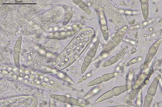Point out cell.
<instances>
[{
	"mask_svg": "<svg viewBox=\"0 0 162 107\" xmlns=\"http://www.w3.org/2000/svg\"><path fill=\"white\" fill-rule=\"evenodd\" d=\"M113 96H114V95L112 93V91L109 90L107 91L106 92L104 93L103 94L100 96L98 98H97L95 101V103L96 104L101 103V102H104L106 100L111 98L113 97Z\"/></svg>",
	"mask_w": 162,
	"mask_h": 107,
	"instance_id": "obj_6",
	"label": "cell"
},
{
	"mask_svg": "<svg viewBox=\"0 0 162 107\" xmlns=\"http://www.w3.org/2000/svg\"><path fill=\"white\" fill-rule=\"evenodd\" d=\"M3 73H5V74H7L8 73V71H3Z\"/></svg>",
	"mask_w": 162,
	"mask_h": 107,
	"instance_id": "obj_24",
	"label": "cell"
},
{
	"mask_svg": "<svg viewBox=\"0 0 162 107\" xmlns=\"http://www.w3.org/2000/svg\"><path fill=\"white\" fill-rule=\"evenodd\" d=\"M154 56L150 54H148L146 57L145 60L144 62L143 69V70H146L148 67L149 65L151 62Z\"/></svg>",
	"mask_w": 162,
	"mask_h": 107,
	"instance_id": "obj_12",
	"label": "cell"
},
{
	"mask_svg": "<svg viewBox=\"0 0 162 107\" xmlns=\"http://www.w3.org/2000/svg\"><path fill=\"white\" fill-rule=\"evenodd\" d=\"M101 30L104 39L107 41L109 37V33H108V29L107 25H102L101 27Z\"/></svg>",
	"mask_w": 162,
	"mask_h": 107,
	"instance_id": "obj_15",
	"label": "cell"
},
{
	"mask_svg": "<svg viewBox=\"0 0 162 107\" xmlns=\"http://www.w3.org/2000/svg\"><path fill=\"white\" fill-rule=\"evenodd\" d=\"M67 104L71 105H73V106H77L81 107H86V105L82 102L79 100L77 99L74 98L72 97H68Z\"/></svg>",
	"mask_w": 162,
	"mask_h": 107,
	"instance_id": "obj_8",
	"label": "cell"
},
{
	"mask_svg": "<svg viewBox=\"0 0 162 107\" xmlns=\"http://www.w3.org/2000/svg\"><path fill=\"white\" fill-rule=\"evenodd\" d=\"M30 78L31 79L33 78H34V75H31L30 76Z\"/></svg>",
	"mask_w": 162,
	"mask_h": 107,
	"instance_id": "obj_27",
	"label": "cell"
},
{
	"mask_svg": "<svg viewBox=\"0 0 162 107\" xmlns=\"http://www.w3.org/2000/svg\"><path fill=\"white\" fill-rule=\"evenodd\" d=\"M140 2L141 3V9L143 16L145 20L146 21L148 18L149 8L148 3V1L141 0L140 1Z\"/></svg>",
	"mask_w": 162,
	"mask_h": 107,
	"instance_id": "obj_5",
	"label": "cell"
},
{
	"mask_svg": "<svg viewBox=\"0 0 162 107\" xmlns=\"http://www.w3.org/2000/svg\"><path fill=\"white\" fill-rule=\"evenodd\" d=\"M16 69V68H14V71H17V69Z\"/></svg>",
	"mask_w": 162,
	"mask_h": 107,
	"instance_id": "obj_38",
	"label": "cell"
},
{
	"mask_svg": "<svg viewBox=\"0 0 162 107\" xmlns=\"http://www.w3.org/2000/svg\"><path fill=\"white\" fill-rule=\"evenodd\" d=\"M53 64H54V65H56V63L55 62H54L53 63Z\"/></svg>",
	"mask_w": 162,
	"mask_h": 107,
	"instance_id": "obj_37",
	"label": "cell"
},
{
	"mask_svg": "<svg viewBox=\"0 0 162 107\" xmlns=\"http://www.w3.org/2000/svg\"><path fill=\"white\" fill-rule=\"evenodd\" d=\"M58 75L60 77V78H63L64 76L63 74L62 73H58Z\"/></svg>",
	"mask_w": 162,
	"mask_h": 107,
	"instance_id": "obj_23",
	"label": "cell"
},
{
	"mask_svg": "<svg viewBox=\"0 0 162 107\" xmlns=\"http://www.w3.org/2000/svg\"><path fill=\"white\" fill-rule=\"evenodd\" d=\"M79 5V6H80V8L81 9H82L83 10L85 11L86 12L88 13V14H91L92 12H91V10H90L89 7H88V6L85 3L82 1L81 2V3Z\"/></svg>",
	"mask_w": 162,
	"mask_h": 107,
	"instance_id": "obj_19",
	"label": "cell"
},
{
	"mask_svg": "<svg viewBox=\"0 0 162 107\" xmlns=\"http://www.w3.org/2000/svg\"><path fill=\"white\" fill-rule=\"evenodd\" d=\"M61 64H64V62H62V63H61Z\"/></svg>",
	"mask_w": 162,
	"mask_h": 107,
	"instance_id": "obj_41",
	"label": "cell"
},
{
	"mask_svg": "<svg viewBox=\"0 0 162 107\" xmlns=\"http://www.w3.org/2000/svg\"><path fill=\"white\" fill-rule=\"evenodd\" d=\"M86 76H84L82 78L84 80H86Z\"/></svg>",
	"mask_w": 162,
	"mask_h": 107,
	"instance_id": "obj_29",
	"label": "cell"
},
{
	"mask_svg": "<svg viewBox=\"0 0 162 107\" xmlns=\"http://www.w3.org/2000/svg\"><path fill=\"white\" fill-rule=\"evenodd\" d=\"M20 76H22V74H20Z\"/></svg>",
	"mask_w": 162,
	"mask_h": 107,
	"instance_id": "obj_42",
	"label": "cell"
},
{
	"mask_svg": "<svg viewBox=\"0 0 162 107\" xmlns=\"http://www.w3.org/2000/svg\"><path fill=\"white\" fill-rule=\"evenodd\" d=\"M82 79H80V82H82Z\"/></svg>",
	"mask_w": 162,
	"mask_h": 107,
	"instance_id": "obj_36",
	"label": "cell"
},
{
	"mask_svg": "<svg viewBox=\"0 0 162 107\" xmlns=\"http://www.w3.org/2000/svg\"><path fill=\"white\" fill-rule=\"evenodd\" d=\"M14 61L15 63V65L16 67L18 69L20 68V62H19V60H20V55L18 54H14Z\"/></svg>",
	"mask_w": 162,
	"mask_h": 107,
	"instance_id": "obj_20",
	"label": "cell"
},
{
	"mask_svg": "<svg viewBox=\"0 0 162 107\" xmlns=\"http://www.w3.org/2000/svg\"><path fill=\"white\" fill-rule=\"evenodd\" d=\"M140 88L137 89H132L129 96V100L130 101H132L135 99L136 97L137 96L139 92Z\"/></svg>",
	"mask_w": 162,
	"mask_h": 107,
	"instance_id": "obj_17",
	"label": "cell"
},
{
	"mask_svg": "<svg viewBox=\"0 0 162 107\" xmlns=\"http://www.w3.org/2000/svg\"><path fill=\"white\" fill-rule=\"evenodd\" d=\"M50 83H52V84L54 83V82H53L52 81H51Z\"/></svg>",
	"mask_w": 162,
	"mask_h": 107,
	"instance_id": "obj_34",
	"label": "cell"
},
{
	"mask_svg": "<svg viewBox=\"0 0 162 107\" xmlns=\"http://www.w3.org/2000/svg\"><path fill=\"white\" fill-rule=\"evenodd\" d=\"M68 60H69V58H66V59H65V61H68Z\"/></svg>",
	"mask_w": 162,
	"mask_h": 107,
	"instance_id": "obj_30",
	"label": "cell"
},
{
	"mask_svg": "<svg viewBox=\"0 0 162 107\" xmlns=\"http://www.w3.org/2000/svg\"><path fill=\"white\" fill-rule=\"evenodd\" d=\"M128 49V46L124 47L121 50H119L114 56H112L111 58H109L108 60H107V61H105L104 63L102 64L101 67H107L111 66V65L116 63L125 54L126 51H127Z\"/></svg>",
	"mask_w": 162,
	"mask_h": 107,
	"instance_id": "obj_1",
	"label": "cell"
},
{
	"mask_svg": "<svg viewBox=\"0 0 162 107\" xmlns=\"http://www.w3.org/2000/svg\"><path fill=\"white\" fill-rule=\"evenodd\" d=\"M44 80L46 81H48L49 80L47 78H45Z\"/></svg>",
	"mask_w": 162,
	"mask_h": 107,
	"instance_id": "obj_28",
	"label": "cell"
},
{
	"mask_svg": "<svg viewBox=\"0 0 162 107\" xmlns=\"http://www.w3.org/2000/svg\"><path fill=\"white\" fill-rule=\"evenodd\" d=\"M63 57H66V55L65 54H63Z\"/></svg>",
	"mask_w": 162,
	"mask_h": 107,
	"instance_id": "obj_32",
	"label": "cell"
},
{
	"mask_svg": "<svg viewBox=\"0 0 162 107\" xmlns=\"http://www.w3.org/2000/svg\"><path fill=\"white\" fill-rule=\"evenodd\" d=\"M71 48H73V46H71Z\"/></svg>",
	"mask_w": 162,
	"mask_h": 107,
	"instance_id": "obj_40",
	"label": "cell"
},
{
	"mask_svg": "<svg viewBox=\"0 0 162 107\" xmlns=\"http://www.w3.org/2000/svg\"><path fill=\"white\" fill-rule=\"evenodd\" d=\"M69 54V53L68 52H67V54Z\"/></svg>",
	"mask_w": 162,
	"mask_h": 107,
	"instance_id": "obj_43",
	"label": "cell"
},
{
	"mask_svg": "<svg viewBox=\"0 0 162 107\" xmlns=\"http://www.w3.org/2000/svg\"><path fill=\"white\" fill-rule=\"evenodd\" d=\"M21 41H22V37H19L18 41L16 42V45L14 47V52L15 53H20L21 49Z\"/></svg>",
	"mask_w": 162,
	"mask_h": 107,
	"instance_id": "obj_18",
	"label": "cell"
},
{
	"mask_svg": "<svg viewBox=\"0 0 162 107\" xmlns=\"http://www.w3.org/2000/svg\"><path fill=\"white\" fill-rule=\"evenodd\" d=\"M126 105H119V106H114V107H126Z\"/></svg>",
	"mask_w": 162,
	"mask_h": 107,
	"instance_id": "obj_22",
	"label": "cell"
},
{
	"mask_svg": "<svg viewBox=\"0 0 162 107\" xmlns=\"http://www.w3.org/2000/svg\"><path fill=\"white\" fill-rule=\"evenodd\" d=\"M36 84H40V81H36Z\"/></svg>",
	"mask_w": 162,
	"mask_h": 107,
	"instance_id": "obj_26",
	"label": "cell"
},
{
	"mask_svg": "<svg viewBox=\"0 0 162 107\" xmlns=\"http://www.w3.org/2000/svg\"><path fill=\"white\" fill-rule=\"evenodd\" d=\"M103 82V79L101 76L93 80L92 81L90 82L87 84V86L90 87L93 86L97 85L100 84Z\"/></svg>",
	"mask_w": 162,
	"mask_h": 107,
	"instance_id": "obj_14",
	"label": "cell"
},
{
	"mask_svg": "<svg viewBox=\"0 0 162 107\" xmlns=\"http://www.w3.org/2000/svg\"><path fill=\"white\" fill-rule=\"evenodd\" d=\"M46 85V83L45 82H43L42 83V85L43 86H45Z\"/></svg>",
	"mask_w": 162,
	"mask_h": 107,
	"instance_id": "obj_25",
	"label": "cell"
},
{
	"mask_svg": "<svg viewBox=\"0 0 162 107\" xmlns=\"http://www.w3.org/2000/svg\"><path fill=\"white\" fill-rule=\"evenodd\" d=\"M89 64H90L89 63L84 61L82 65V67H81V72L82 74H84V73L85 71H86L87 68H88Z\"/></svg>",
	"mask_w": 162,
	"mask_h": 107,
	"instance_id": "obj_21",
	"label": "cell"
},
{
	"mask_svg": "<svg viewBox=\"0 0 162 107\" xmlns=\"http://www.w3.org/2000/svg\"><path fill=\"white\" fill-rule=\"evenodd\" d=\"M28 77H28V75H26V76H25V78H28Z\"/></svg>",
	"mask_w": 162,
	"mask_h": 107,
	"instance_id": "obj_31",
	"label": "cell"
},
{
	"mask_svg": "<svg viewBox=\"0 0 162 107\" xmlns=\"http://www.w3.org/2000/svg\"><path fill=\"white\" fill-rule=\"evenodd\" d=\"M162 41V38H160L155 41V43H154V44L150 47L148 50V53L153 56H155L157 52L158 49Z\"/></svg>",
	"mask_w": 162,
	"mask_h": 107,
	"instance_id": "obj_7",
	"label": "cell"
},
{
	"mask_svg": "<svg viewBox=\"0 0 162 107\" xmlns=\"http://www.w3.org/2000/svg\"><path fill=\"white\" fill-rule=\"evenodd\" d=\"M99 43H100V40L98 39L94 43L93 46L91 47V49H90L89 52L87 54V55L88 56L91 57V58H94L95 54H96V52H97Z\"/></svg>",
	"mask_w": 162,
	"mask_h": 107,
	"instance_id": "obj_9",
	"label": "cell"
},
{
	"mask_svg": "<svg viewBox=\"0 0 162 107\" xmlns=\"http://www.w3.org/2000/svg\"><path fill=\"white\" fill-rule=\"evenodd\" d=\"M120 73L118 72H112L111 73H106V74H103L101 76L103 79V82H106L112 79L115 77L119 75Z\"/></svg>",
	"mask_w": 162,
	"mask_h": 107,
	"instance_id": "obj_11",
	"label": "cell"
},
{
	"mask_svg": "<svg viewBox=\"0 0 162 107\" xmlns=\"http://www.w3.org/2000/svg\"><path fill=\"white\" fill-rule=\"evenodd\" d=\"M161 77V75H158L155 78L148 88L147 92V95H150L152 97L155 95Z\"/></svg>",
	"mask_w": 162,
	"mask_h": 107,
	"instance_id": "obj_3",
	"label": "cell"
},
{
	"mask_svg": "<svg viewBox=\"0 0 162 107\" xmlns=\"http://www.w3.org/2000/svg\"><path fill=\"white\" fill-rule=\"evenodd\" d=\"M32 82V83H34V81H32V82Z\"/></svg>",
	"mask_w": 162,
	"mask_h": 107,
	"instance_id": "obj_39",
	"label": "cell"
},
{
	"mask_svg": "<svg viewBox=\"0 0 162 107\" xmlns=\"http://www.w3.org/2000/svg\"><path fill=\"white\" fill-rule=\"evenodd\" d=\"M38 101L36 98L29 97L26 98V99H24L23 101H18L15 103L14 105L18 106L35 107Z\"/></svg>",
	"mask_w": 162,
	"mask_h": 107,
	"instance_id": "obj_2",
	"label": "cell"
},
{
	"mask_svg": "<svg viewBox=\"0 0 162 107\" xmlns=\"http://www.w3.org/2000/svg\"><path fill=\"white\" fill-rule=\"evenodd\" d=\"M153 100V97L147 95L144 100L143 107H150Z\"/></svg>",
	"mask_w": 162,
	"mask_h": 107,
	"instance_id": "obj_13",
	"label": "cell"
},
{
	"mask_svg": "<svg viewBox=\"0 0 162 107\" xmlns=\"http://www.w3.org/2000/svg\"><path fill=\"white\" fill-rule=\"evenodd\" d=\"M132 87V86L130 84L124 85L119 86L115 87L111 89L114 96H118L127 91Z\"/></svg>",
	"mask_w": 162,
	"mask_h": 107,
	"instance_id": "obj_4",
	"label": "cell"
},
{
	"mask_svg": "<svg viewBox=\"0 0 162 107\" xmlns=\"http://www.w3.org/2000/svg\"><path fill=\"white\" fill-rule=\"evenodd\" d=\"M58 61H59V60H61V57H59V58H58Z\"/></svg>",
	"mask_w": 162,
	"mask_h": 107,
	"instance_id": "obj_33",
	"label": "cell"
},
{
	"mask_svg": "<svg viewBox=\"0 0 162 107\" xmlns=\"http://www.w3.org/2000/svg\"><path fill=\"white\" fill-rule=\"evenodd\" d=\"M49 97L55 100L58 101L63 103H67L68 97L66 96L59 95H50Z\"/></svg>",
	"mask_w": 162,
	"mask_h": 107,
	"instance_id": "obj_10",
	"label": "cell"
},
{
	"mask_svg": "<svg viewBox=\"0 0 162 107\" xmlns=\"http://www.w3.org/2000/svg\"><path fill=\"white\" fill-rule=\"evenodd\" d=\"M124 34H125V32H122L121 33V31H119L118 33H116V35L114 36L113 40L115 43H119L123 38V36L124 35Z\"/></svg>",
	"mask_w": 162,
	"mask_h": 107,
	"instance_id": "obj_16",
	"label": "cell"
},
{
	"mask_svg": "<svg viewBox=\"0 0 162 107\" xmlns=\"http://www.w3.org/2000/svg\"><path fill=\"white\" fill-rule=\"evenodd\" d=\"M58 29L57 28H56H56H54V30H57V29Z\"/></svg>",
	"mask_w": 162,
	"mask_h": 107,
	"instance_id": "obj_35",
	"label": "cell"
}]
</instances>
